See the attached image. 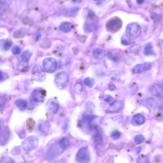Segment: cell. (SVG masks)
<instances>
[{
  "mask_svg": "<svg viewBox=\"0 0 163 163\" xmlns=\"http://www.w3.org/2000/svg\"><path fill=\"white\" fill-rule=\"evenodd\" d=\"M69 81L68 74L67 72L63 71L56 74L54 82L57 88L59 90H62L66 87Z\"/></svg>",
  "mask_w": 163,
  "mask_h": 163,
  "instance_id": "cell-1",
  "label": "cell"
},
{
  "mask_svg": "<svg viewBox=\"0 0 163 163\" xmlns=\"http://www.w3.org/2000/svg\"><path fill=\"white\" fill-rule=\"evenodd\" d=\"M42 65L46 72L50 73L55 72L58 67V64L56 60L50 58L45 59L43 62Z\"/></svg>",
  "mask_w": 163,
  "mask_h": 163,
  "instance_id": "cell-2",
  "label": "cell"
},
{
  "mask_svg": "<svg viewBox=\"0 0 163 163\" xmlns=\"http://www.w3.org/2000/svg\"><path fill=\"white\" fill-rule=\"evenodd\" d=\"M38 141L35 136H30L22 143V146L25 150L28 151L35 150L38 146Z\"/></svg>",
  "mask_w": 163,
  "mask_h": 163,
  "instance_id": "cell-3",
  "label": "cell"
},
{
  "mask_svg": "<svg viewBox=\"0 0 163 163\" xmlns=\"http://www.w3.org/2000/svg\"><path fill=\"white\" fill-rule=\"evenodd\" d=\"M126 32L133 39H136L141 33V28L136 23H131L127 25Z\"/></svg>",
  "mask_w": 163,
  "mask_h": 163,
  "instance_id": "cell-4",
  "label": "cell"
},
{
  "mask_svg": "<svg viewBox=\"0 0 163 163\" xmlns=\"http://www.w3.org/2000/svg\"><path fill=\"white\" fill-rule=\"evenodd\" d=\"M46 91L41 89L34 90L31 94V97L34 101L37 102L44 101L46 96Z\"/></svg>",
  "mask_w": 163,
  "mask_h": 163,
  "instance_id": "cell-5",
  "label": "cell"
},
{
  "mask_svg": "<svg viewBox=\"0 0 163 163\" xmlns=\"http://www.w3.org/2000/svg\"><path fill=\"white\" fill-rule=\"evenodd\" d=\"M76 159L80 163H88L90 160L89 153L87 148H83L80 150L76 155Z\"/></svg>",
  "mask_w": 163,
  "mask_h": 163,
  "instance_id": "cell-6",
  "label": "cell"
},
{
  "mask_svg": "<svg viewBox=\"0 0 163 163\" xmlns=\"http://www.w3.org/2000/svg\"><path fill=\"white\" fill-rule=\"evenodd\" d=\"M152 65L150 62H146L144 63L137 64L134 66L133 70L134 74H139L142 73L151 69Z\"/></svg>",
  "mask_w": 163,
  "mask_h": 163,
  "instance_id": "cell-7",
  "label": "cell"
},
{
  "mask_svg": "<svg viewBox=\"0 0 163 163\" xmlns=\"http://www.w3.org/2000/svg\"><path fill=\"white\" fill-rule=\"evenodd\" d=\"M32 78L35 81L42 82L45 79V74L41 68L36 67L34 68L33 70Z\"/></svg>",
  "mask_w": 163,
  "mask_h": 163,
  "instance_id": "cell-8",
  "label": "cell"
},
{
  "mask_svg": "<svg viewBox=\"0 0 163 163\" xmlns=\"http://www.w3.org/2000/svg\"><path fill=\"white\" fill-rule=\"evenodd\" d=\"M121 22L118 19H113L109 21L107 25V28L112 32H116L121 26Z\"/></svg>",
  "mask_w": 163,
  "mask_h": 163,
  "instance_id": "cell-9",
  "label": "cell"
},
{
  "mask_svg": "<svg viewBox=\"0 0 163 163\" xmlns=\"http://www.w3.org/2000/svg\"><path fill=\"white\" fill-rule=\"evenodd\" d=\"M150 90L153 95L163 98V87L161 85L157 84H154L151 87Z\"/></svg>",
  "mask_w": 163,
  "mask_h": 163,
  "instance_id": "cell-10",
  "label": "cell"
},
{
  "mask_svg": "<svg viewBox=\"0 0 163 163\" xmlns=\"http://www.w3.org/2000/svg\"><path fill=\"white\" fill-rule=\"evenodd\" d=\"M123 103L121 101L116 100L108 107L107 111L111 113H116L121 109L122 107Z\"/></svg>",
  "mask_w": 163,
  "mask_h": 163,
  "instance_id": "cell-11",
  "label": "cell"
},
{
  "mask_svg": "<svg viewBox=\"0 0 163 163\" xmlns=\"http://www.w3.org/2000/svg\"><path fill=\"white\" fill-rule=\"evenodd\" d=\"M47 107L48 111L51 113L56 114L58 111L59 105L58 102L54 101H51L48 102Z\"/></svg>",
  "mask_w": 163,
  "mask_h": 163,
  "instance_id": "cell-12",
  "label": "cell"
},
{
  "mask_svg": "<svg viewBox=\"0 0 163 163\" xmlns=\"http://www.w3.org/2000/svg\"><path fill=\"white\" fill-rule=\"evenodd\" d=\"M146 121L144 116L140 113H137L134 115L132 118L133 124L135 125H140L144 124Z\"/></svg>",
  "mask_w": 163,
  "mask_h": 163,
  "instance_id": "cell-13",
  "label": "cell"
},
{
  "mask_svg": "<svg viewBox=\"0 0 163 163\" xmlns=\"http://www.w3.org/2000/svg\"><path fill=\"white\" fill-rule=\"evenodd\" d=\"M15 104L19 109L22 111H24L26 109L28 105L26 101L22 99L16 100Z\"/></svg>",
  "mask_w": 163,
  "mask_h": 163,
  "instance_id": "cell-14",
  "label": "cell"
},
{
  "mask_svg": "<svg viewBox=\"0 0 163 163\" xmlns=\"http://www.w3.org/2000/svg\"><path fill=\"white\" fill-rule=\"evenodd\" d=\"M26 125L27 129L30 133L32 132L35 127V122L32 118L28 119L26 121Z\"/></svg>",
  "mask_w": 163,
  "mask_h": 163,
  "instance_id": "cell-15",
  "label": "cell"
},
{
  "mask_svg": "<svg viewBox=\"0 0 163 163\" xmlns=\"http://www.w3.org/2000/svg\"><path fill=\"white\" fill-rule=\"evenodd\" d=\"M72 25L70 23L64 22L62 23L60 27V29L62 32H67L72 29Z\"/></svg>",
  "mask_w": 163,
  "mask_h": 163,
  "instance_id": "cell-16",
  "label": "cell"
},
{
  "mask_svg": "<svg viewBox=\"0 0 163 163\" xmlns=\"http://www.w3.org/2000/svg\"><path fill=\"white\" fill-rule=\"evenodd\" d=\"M144 53L145 55L147 56L154 55V52L152 44H149L146 46L144 48Z\"/></svg>",
  "mask_w": 163,
  "mask_h": 163,
  "instance_id": "cell-17",
  "label": "cell"
},
{
  "mask_svg": "<svg viewBox=\"0 0 163 163\" xmlns=\"http://www.w3.org/2000/svg\"><path fill=\"white\" fill-rule=\"evenodd\" d=\"M69 140L66 137H63L59 141L60 146L63 149L67 148L69 146Z\"/></svg>",
  "mask_w": 163,
  "mask_h": 163,
  "instance_id": "cell-18",
  "label": "cell"
},
{
  "mask_svg": "<svg viewBox=\"0 0 163 163\" xmlns=\"http://www.w3.org/2000/svg\"><path fill=\"white\" fill-rule=\"evenodd\" d=\"M84 82L86 86L90 88H92L95 84V80L93 78H87L85 79Z\"/></svg>",
  "mask_w": 163,
  "mask_h": 163,
  "instance_id": "cell-19",
  "label": "cell"
},
{
  "mask_svg": "<svg viewBox=\"0 0 163 163\" xmlns=\"http://www.w3.org/2000/svg\"><path fill=\"white\" fill-rule=\"evenodd\" d=\"M32 54L29 51H26L22 53L21 58L25 62H28L30 60Z\"/></svg>",
  "mask_w": 163,
  "mask_h": 163,
  "instance_id": "cell-20",
  "label": "cell"
},
{
  "mask_svg": "<svg viewBox=\"0 0 163 163\" xmlns=\"http://www.w3.org/2000/svg\"><path fill=\"white\" fill-rule=\"evenodd\" d=\"M134 141L135 144L139 145L142 144L145 141V139L144 136L141 134L136 135L134 137Z\"/></svg>",
  "mask_w": 163,
  "mask_h": 163,
  "instance_id": "cell-21",
  "label": "cell"
},
{
  "mask_svg": "<svg viewBox=\"0 0 163 163\" xmlns=\"http://www.w3.org/2000/svg\"><path fill=\"white\" fill-rule=\"evenodd\" d=\"M82 85L80 83H76L75 85V92L78 94H80L82 91Z\"/></svg>",
  "mask_w": 163,
  "mask_h": 163,
  "instance_id": "cell-22",
  "label": "cell"
},
{
  "mask_svg": "<svg viewBox=\"0 0 163 163\" xmlns=\"http://www.w3.org/2000/svg\"><path fill=\"white\" fill-rule=\"evenodd\" d=\"M1 163H14L13 160L11 157L4 156L1 159Z\"/></svg>",
  "mask_w": 163,
  "mask_h": 163,
  "instance_id": "cell-23",
  "label": "cell"
},
{
  "mask_svg": "<svg viewBox=\"0 0 163 163\" xmlns=\"http://www.w3.org/2000/svg\"><path fill=\"white\" fill-rule=\"evenodd\" d=\"M102 53L103 51L100 49H96L94 51V56L97 58H101Z\"/></svg>",
  "mask_w": 163,
  "mask_h": 163,
  "instance_id": "cell-24",
  "label": "cell"
},
{
  "mask_svg": "<svg viewBox=\"0 0 163 163\" xmlns=\"http://www.w3.org/2000/svg\"><path fill=\"white\" fill-rule=\"evenodd\" d=\"M121 135V133L118 131H115L111 134V136L112 138L115 140L118 139L119 138Z\"/></svg>",
  "mask_w": 163,
  "mask_h": 163,
  "instance_id": "cell-25",
  "label": "cell"
},
{
  "mask_svg": "<svg viewBox=\"0 0 163 163\" xmlns=\"http://www.w3.org/2000/svg\"><path fill=\"white\" fill-rule=\"evenodd\" d=\"M24 33L23 30H18L13 34V36L16 38H20L24 35Z\"/></svg>",
  "mask_w": 163,
  "mask_h": 163,
  "instance_id": "cell-26",
  "label": "cell"
},
{
  "mask_svg": "<svg viewBox=\"0 0 163 163\" xmlns=\"http://www.w3.org/2000/svg\"><path fill=\"white\" fill-rule=\"evenodd\" d=\"M130 39L128 36H123L122 39L123 44L125 45H128L130 44Z\"/></svg>",
  "mask_w": 163,
  "mask_h": 163,
  "instance_id": "cell-27",
  "label": "cell"
},
{
  "mask_svg": "<svg viewBox=\"0 0 163 163\" xmlns=\"http://www.w3.org/2000/svg\"><path fill=\"white\" fill-rule=\"evenodd\" d=\"M86 107L87 110L90 111H93L95 109V105L93 103L90 101L87 103Z\"/></svg>",
  "mask_w": 163,
  "mask_h": 163,
  "instance_id": "cell-28",
  "label": "cell"
},
{
  "mask_svg": "<svg viewBox=\"0 0 163 163\" xmlns=\"http://www.w3.org/2000/svg\"><path fill=\"white\" fill-rule=\"evenodd\" d=\"M12 51L14 55H17L21 52V50L19 47L15 46L13 48Z\"/></svg>",
  "mask_w": 163,
  "mask_h": 163,
  "instance_id": "cell-29",
  "label": "cell"
},
{
  "mask_svg": "<svg viewBox=\"0 0 163 163\" xmlns=\"http://www.w3.org/2000/svg\"><path fill=\"white\" fill-rule=\"evenodd\" d=\"M11 43L10 42L7 41L5 42L4 46L5 50H9L11 47Z\"/></svg>",
  "mask_w": 163,
  "mask_h": 163,
  "instance_id": "cell-30",
  "label": "cell"
},
{
  "mask_svg": "<svg viewBox=\"0 0 163 163\" xmlns=\"http://www.w3.org/2000/svg\"><path fill=\"white\" fill-rule=\"evenodd\" d=\"M138 163H147L146 160L144 157H141L139 158L138 160Z\"/></svg>",
  "mask_w": 163,
  "mask_h": 163,
  "instance_id": "cell-31",
  "label": "cell"
},
{
  "mask_svg": "<svg viewBox=\"0 0 163 163\" xmlns=\"http://www.w3.org/2000/svg\"><path fill=\"white\" fill-rule=\"evenodd\" d=\"M104 99L105 101L109 102L111 99V96L109 95H106L104 96Z\"/></svg>",
  "mask_w": 163,
  "mask_h": 163,
  "instance_id": "cell-32",
  "label": "cell"
},
{
  "mask_svg": "<svg viewBox=\"0 0 163 163\" xmlns=\"http://www.w3.org/2000/svg\"><path fill=\"white\" fill-rule=\"evenodd\" d=\"M116 87L115 85L111 84L109 87V89L110 91H113L115 90L116 89Z\"/></svg>",
  "mask_w": 163,
  "mask_h": 163,
  "instance_id": "cell-33",
  "label": "cell"
},
{
  "mask_svg": "<svg viewBox=\"0 0 163 163\" xmlns=\"http://www.w3.org/2000/svg\"><path fill=\"white\" fill-rule=\"evenodd\" d=\"M144 1H142V0H141V1H140V0H139V1H137V2L139 4H142L144 2Z\"/></svg>",
  "mask_w": 163,
  "mask_h": 163,
  "instance_id": "cell-34",
  "label": "cell"
},
{
  "mask_svg": "<svg viewBox=\"0 0 163 163\" xmlns=\"http://www.w3.org/2000/svg\"><path fill=\"white\" fill-rule=\"evenodd\" d=\"M162 44H163V40H162Z\"/></svg>",
  "mask_w": 163,
  "mask_h": 163,
  "instance_id": "cell-35",
  "label": "cell"
}]
</instances>
